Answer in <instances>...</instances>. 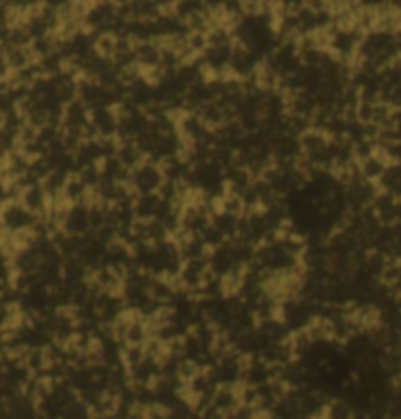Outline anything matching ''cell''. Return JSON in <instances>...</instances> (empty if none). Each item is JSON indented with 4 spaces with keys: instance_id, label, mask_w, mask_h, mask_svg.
Wrapping results in <instances>:
<instances>
[{
    "instance_id": "3957f363",
    "label": "cell",
    "mask_w": 401,
    "mask_h": 419,
    "mask_svg": "<svg viewBox=\"0 0 401 419\" xmlns=\"http://www.w3.org/2000/svg\"><path fill=\"white\" fill-rule=\"evenodd\" d=\"M178 132L188 143H198L210 139L213 132H211L208 125L202 122V118L198 116V112H182L178 116Z\"/></svg>"
},
{
    "instance_id": "52a82bcc",
    "label": "cell",
    "mask_w": 401,
    "mask_h": 419,
    "mask_svg": "<svg viewBox=\"0 0 401 419\" xmlns=\"http://www.w3.org/2000/svg\"><path fill=\"white\" fill-rule=\"evenodd\" d=\"M115 51H118V36L114 32H102L96 34L94 38V53L104 59H112L114 61Z\"/></svg>"
},
{
    "instance_id": "277c9868",
    "label": "cell",
    "mask_w": 401,
    "mask_h": 419,
    "mask_svg": "<svg viewBox=\"0 0 401 419\" xmlns=\"http://www.w3.org/2000/svg\"><path fill=\"white\" fill-rule=\"evenodd\" d=\"M135 63L145 71L162 67V48L151 39V41H139L135 48Z\"/></svg>"
},
{
    "instance_id": "8992f818",
    "label": "cell",
    "mask_w": 401,
    "mask_h": 419,
    "mask_svg": "<svg viewBox=\"0 0 401 419\" xmlns=\"http://www.w3.org/2000/svg\"><path fill=\"white\" fill-rule=\"evenodd\" d=\"M358 172H360V177H363L364 181H378L380 177H384V172H386V163L376 153H372L370 157L358 161Z\"/></svg>"
},
{
    "instance_id": "7a4b0ae2",
    "label": "cell",
    "mask_w": 401,
    "mask_h": 419,
    "mask_svg": "<svg viewBox=\"0 0 401 419\" xmlns=\"http://www.w3.org/2000/svg\"><path fill=\"white\" fill-rule=\"evenodd\" d=\"M90 125L100 139H112L120 132V116L112 106H102L90 110Z\"/></svg>"
},
{
    "instance_id": "6da1fadb",
    "label": "cell",
    "mask_w": 401,
    "mask_h": 419,
    "mask_svg": "<svg viewBox=\"0 0 401 419\" xmlns=\"http://www.w3.org/2000/svg\"><path fill=\"white\" fill-rule=\"evenodd\" d=\"M129 184H132V188L137 194H153V192L161 191V186L164 184V174H162L161 163L145 159L137 169L132 171Z\"/></svg>"
},
{
    "instance_id": "5b68a950",
    "label": "cell",
    "mask_w": 401,
    "mask_h": 419,
    "mask_svg": "<svg viewBox=\"0 0 401 419\" xmlns=\"http://www.w3.org/2000/svg\"><path fill=\"white\" fill-rule=\"evenodd\" d=\"M115 157L124 163L129 171L137 169V167L147 159V155H145V151L141 149V145L137 143V139L118 142V153H115Z\"/></svg>"
}]
</instances>
